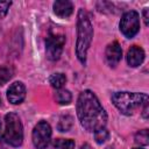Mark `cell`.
I'll use <instances>...</instances> for the list:
<instances>
[{"label":"cell","instance_id":"cb8c5ba5","mask_svg":"<svg viewBox=\"0 0 149 149\" xmlns=\"http://www.w3.org/2000/svg\"><path fill=\"white\" fill-rule=\"evenodd\" d=\"M0 128H1V123H0Z\"/></svg>","mask_w":149,"mask_h":149},{"label":"cell","instance_id":"30bf717a","mask_svg":"<svg viewBox=\"0 0 149 149\" xmlns=\"http://www.w3.org/2000/svg\"><path fill=\"white\" fill-rule=\"evenodd\" d=\"M143 59H144V51L141 47L133 45L127 51V63L129 66L136 68L140 64H142Z\"/></svg>","mask_w":149,"mask_h":149},{"label":"cell","instance_id":"ba28073f","mask_svg":"<svg viewBox=\"0 0 149 149\" xmlns=\"http://www.w3.org/2000/svg\"><path fill=\"white\" fill-rule=\"evenodd\" d=\"M26 98V87L21 81L13 83L7 90V99L9 102L17 105L21 104Z\"/></svg>","mask_w":149,"mask_h":149},{"label":"cell","instance_id":"52a82bcc","mask_svg":"<svg viewBox=\"0 0 149 149\" xmlns=\"http://www.w3.org/2000/svg\"><path fill=\"white\" fill-rule=\"evenodd\" d=\"M65 44V36L63 35H50L45 41L47 57L50 61H57L63 51Z\"/></svg>","mask_w":149,"mask_h":149},{"label":"cell","instance_id":"d6986e66","mask_svg":"<svg viewBox=\"0 0 149 149\" xmlns=\"http://www.w3.org/2000/svg\"><path fill=\"white\" fill-rule=\"evenodd\" d=\"M10 5H12L10 1H0V19H3L6 16Z\"/></svg>","mask_w":149,"mask_h":149},{"label":"cell","instance_id":"9c48e42d","mask_svg":"<svg viewBox=\"0 0 149 149\" xmlns=\"http://www.w3.org/2000/svg\"><path fill=\"white\" fill-rule=\"evenodd\" d=\"M105 56H106V62L108 63V65L115 66L121 61V57H122V49L120 44L118 42H113L108 44L106 48Z\"/></svg>","mask_w":149,"mask_h":149},{"label":"cell","instance_id":"603a6c76","mask_svg":"<svg viewBox=\"0 0 149 149\" xmlns=\"http://www.w3.org/2000/svg\"><path fill=\"white\" fill-rule=\"evenodd\" d=\"M0 104H1V98H0Z\"/></svg>","mask_w":149,"mask_h":149},{"label":"cell","instance_id":"277c9868","mask_svg":"<svg viewBox=\"0 0 149 149\" xmlns=\"http://www.w3.org/2000/svg\"><path fill=\"white\" fill-rule=\"evenodd\" d=\"M5 132H3V141L12 146L19 147L23 141V128L20 121V118L15 113H8L5 116Z\"/></svg>","mask_w":149,"mask_h":149},{"label":"cell","instance_id":"2e32d148","mask_svg":"<svg viewBox=\"0 0 149 149\" xmlns=\"http://www.w3.org/2000/svg\"><path fill=\"white\" fill-rule=\"evenodd\" d=\"M72 116L70 115H63L61 119H59V122H58V129L61 132H68L71 126H72Z\"/></svg>","mask_w":149,"mask_h":149},{"label":"cell","instance_id":"7402d4cb","mask_svg":"<svg viewBox=\"0 0 149 149\" xmlns=\"http://www.w3.org/2000/svg\"><path fill=\"white\" fill-rule=\"evenodd\" d=\"M134 149H143V148H134Z\"/></svg>","mask_w":149,"mask_h":149},{"label":"cell","instance_id":"6da1fadb","mask_svg":"<svg viewBox=\"0 0 149 149\" xmlns=\"http://www.w3.org/2000/svg\"><path fill=\"white\" fill-rule=\"evenodd\" d=\"M77 115L80 125L87 132H97L105 128L107 114L99 102L97 95L90 91H83L77 100Z\"/></svg>","mask_w":149,"mask_h":149},{"label":"cell","instance_id":"5b68a950","mask_svg":"<svg viewBox=\"0 0 149 149\" xmlns=\"http://www.w3.org/2000/svg\"><path fill=\"white\" fill-rule=\"evenodd\" d=\"M120 30L127 37H134L140 30V16L139 13L135 10L126 12L120 20Z\"/></svg>","mask_w":149,"mask_h":149},{"label":"cell","instance_id":"e0dca14e","mask_svg":"<svg viewBox=\"0 0 149 149\" xmlns=\"http://www.w3.org/2000/svg\"><path fill=\"white\" fill-rule=\"evenodd\" d=\"M135 142L140 146H147L149 143V133L148 129H142L135 134Z\"/></svg>","mask_w":149,"mask_h":149},{"label":"cell","instance_id":"8fae6325","mask_svg":"<svg viewBox=\"0 0 149 149\" xmlns=\"http://www.w3.org/2000/svg\"><path fill=\"white\" fill-rule=\"evenodd\" d=\"M73 12V5L69 0H57L54 2V13L59 17H69Z\"/></svg>","mask_w":149,"mask_h":149},{"label":"cell","instance_id":"7a4b0ae2","mask_svg":"<svg viewBox=\"0 0 149 149\" xmlns=\"http://www.w3.org/2000/svg\"><path fill=\"white\" fill-rule=\"evenodd\" d=\"M92 37H93V27L90 16L84 8H80L78 12V21H77L76 54L81 64L86 63V54L91 45Z\"/></svg>","mask_w":149,"mask_h":149},{"label":"cell","instance_id":"3957f363","mask_svg":"<svg viewBox=\"0 0 149 149\" xmlns=\"http://www.w3.org/2000/svg\"><path fill=\"white\" fill-rule=\"evenodd\" d=\"M146 93L115 92L112 94V102L125 115H132L136 108H143L149 102Z\"/></svg>","mask_w":149,"mask_h":149},{"label":"cell","instance_id":"5bb4252c","mask_svg":"<svg viewBox=\"0 0 149 149\" xmlns=\"http://www.w3.org/2000/svg\"><path fill=\"white\" fill-rule=\"evenodd\" d=\"M65 81H66V77H65L64 73H61V72L54 73V74H51L50 78H49L50 85H51L52 87L57 88V90L62 88V86L65 84Z\"/></svg>","mask_w":149,"mask_h":149},{"label":"cell","instance_id":"ffe728a7","mask_svg":"<svg viewBox=\"0 0 149 149\" xmlns=\"http://www.w3.org/2000/svg\"><path fill=\"white\" fill-rule=\"evenodd\" d=\"M143 20H144V24L148 26V23H149V19H148V8H144V10H143Z\"/></svg>","mask_w":149,"mask_h":149},{"label":"cell","instance_id":"44dd1931","mask_svg":"<svg viewBox=\"0 0 149 149\" xmlns=\"http://www.w3.org/2000/svg\"><path fill=\"white\" fill-rule=\"evenodd\" d=\"M106 149H114V148H113V147H107Z\"/></svg>","mask_w":149,"mask_h":149},{"label":"cell","instance_id":"8992f818","mask_svg":"<svg viewBox=\"0 0 149 149\" xmlns=\"http://www.w3.org/2000/svg\"><path fill=\"white\" fill-rule=\"evenodd\" d=\"M33 143L36 149H45L51 139V127L47 121H40L33 129Z\"/></svg>","mask_w":149,"mask_h":149},{"label":"cell","instance_id":"9a60e30c","mask_svg":"<svg viewBox=\"0 0 149 149\" xmlns=\"http://www.w3.org/2000/svg\"><path fill=\"white\" fill-rule=\"evenodd\" d=\"M14 74V69L10 65L0 66V85L6 84Z\"/></svg>","mask_w":149,"mask_h":149},{"label":"cell","instance_id":"4fadbf2b","mask_svg":"<svg viewBox=\"0 0 149 149\" xmlns=\"http://www.w3.org/2000/svg\"><path fill=\"white\" fill-rule=\"evenodd\" d=\"M55 99H56V101H57L59 105H68V104L71 102L72 95H71L70 91L59 88V90L56 92V94H55Z\"/></svg>","mask_w":149,"mask_h":149},{"label":"cell","instance_id":"7c38bea8","mask_svg":"<svg viewBox=\"0 0 149 149\" xmlns=\"http://www.w3.org/2000/svg\"><path fill=\"white\" fill-rule=\"evenodd\" d=\"M74 142L70 139H56L52 141L50 149H73Z\"/></svg>","mask_w":149,"mask_h":149},{"label":"cell","instance_id":"ac0fdd59","mask_svg":"<svg viewBox=\"0 0 149 149\" xmlns=\"http://www.w3.org/2000/svg\"><path fill=\"white\" fill-rule=\"evenodd\" d=\"M109 137V133L106 128H102V129H99L97 132H94V140L97 143H104L105 141H107Z\"/></svg>","mask_w":149,"mask_h":149}]
</instances>
